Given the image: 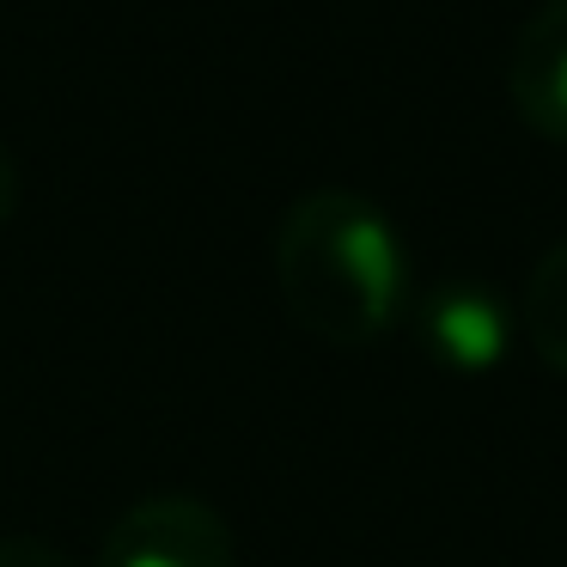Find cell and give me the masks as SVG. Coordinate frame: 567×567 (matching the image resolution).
Listing matches in <instances>:
<instances>
[{
    "mask_svg": "<svg viewBox=\"0 0 567 567\" xmlns=\"http://www.w3.org/2000/svg\"><path fill=\"white\" fill-rule=\"evenodd\" d=\"M281 293L323 342H367L396 318L403 250L379 208L348 189L306 196L281 226Z\"/></svg>",
    "mask_w": 567,
    "mask_h": 567,
    "instance_id": "cell-1",
    "label": "cell"
},
{
    "mask_svg": "<svg viewBox=\"0 0 567 567\" xmlns=\"http://www.w3.org/2000/svg\"><path fill=\"white\" fill-rule=\"evenodd\" d=\"M99 567H233V530L202 501H147L116 518Z\"/></svg>",
    "mask_w": 567,
    "mask_h": 567,
    "instance_id": "cell-2",
    "label": "cell"
},
{
    "mask_svg": "<svg viewBox=\"0 0 567 567\" xmlns=\"http://www.w3.org/2000/svg\"><path fill=\"white\" fill-rule=\"evenodd\" d=\"M513 99L543 135L567 141V0H555L543 19H530L513 62Z\"/></svg>",
    "mask_w": 567,
    "mask_h": 567,
    "instance_id": "cell-3",
    "label": "cell"
},
{
    "mask_svg": "<svg viewBox=\"0 0 567 567\" xmlns=\"http://www.w3.org/2000/svg\"><path fill=\"white\" fill-rule=\"evenodd\" d=\"M427 336L440 342V354L452 360V367H464V372L494 367V360H501V348H506L501 311H494L482 293H470V287H452V293L433 299Z\"/></svg>",
    "mask_w": 567,
    "mask_h": 567,
    "instance_id": "cell-4",
    "label": "cell"
},
{
    "mask_svg": "<svg viewBox=\"0 0 567 567\" xmlns=\"http://www.w3.org/2000/svg\"><path fill=\"white\" fill-rule=\"evenodd\" d=\"M525 311H530V336H537V348L555 360V367H567V245L537 269Z\"/></svg>",
    "mask_w": 567,
    "mask_h": 567,
    "instance_id": "cell-5",
    "label": "cell"
},
{
    "mask_svg": "<svg viewBox=\"0 0 567 567\" xmlns=\"http://www.w3.org/2000/svg\"><path fill=\"white\" fill-rule=\"evenodd\" d=\"M0 567H68V555L38 537H13V543H0Z\"/></svg>",
    "mask_w": 567,
    "mask_h": 567,
    "instance_id": "cell-6",
    "label": "cell"
},
{
    "mask_svg": "<svg viewBox=\"0 0 567 567\" xmlns=\"http://www.w3.org/2000/svg\"><path fill=\"white\" fill-rule=\"evenodd\" d=\"M13 214V159H7V147H0V220Z\"/></svg>",
    "mask_w": 567,
    "mask_h": 567,
    "instance_id": "cell-7",
    "label": "cell"
}]
</instances>
